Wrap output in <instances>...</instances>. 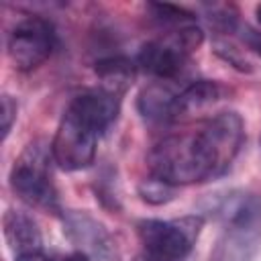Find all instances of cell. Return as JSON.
<instances>
[{
    "label": "cell",
    "mask_w": 261,
    "mask_h": 261,
    "mask_svg": "<svg viewBox=\"0 0 261 261\" xmlns=\"http://www.w3.org/2000/svg\"><path fill=\"white\" fill-rule=\"evenodd\" d=\"M208 212L222 222L210 261H253L261 251V196L245 190L214 194Z\"/></svg>",
    "instance_id": "1"
},
{
    "label": "cell",
    "mask_w": 261,
    "mask_h": 261,
    "mask_svg": "<svg viewBox=\"0 0 261 261\" xmlns=\"http://www.w3.org/2000/svg\"><path fill=\"white\" fill-rule=\"evenodd\" d=\"M147 167L153 177L175 188L214 179L196 130L163 137L147 153Z\"/></svg>",
    "instance_id": "2"
},
{
    "label": "cell",
    "mask_w": 261,
    "mask_h": 261,
    "mask_svg": "<svg viewBox=\"0 0 261 261\" xmlns=\"http://www.w3.org/2000/svg\"><path fill=\"white\" fill-rule=\"evenodd\" d=\"M51 147L35 141L24 147L10 169V188L33 208L45 212H59V198L51 173Z\"/></svg>",
    "instance_id": "3"
},
{
    "label": "cell",
    "mask_w": 261,
    "mask_h": 261,
    "mask_svg": "<svg viewBox=\"0 0 261 261\" xmlns=\"http://www.w3.org/2000/svg\"><path fill=\"white\" fill-rule=\"evenodd\" d=\"M204 228L202 214H188L173 220L145 218L137 222L143 253L155 261H186Z\"/></svg>",
    "instance_id": "4"
},
{
    "label": "cell",
    "mask_w": 261,
    "mask_h": 261,
    "mask_svg": "<svg viewBox=\"0 0 261 261\" xmlns=\"http://www.w3.org/2000/svg\"><path fill=\"white\" fill-rule=\"evenodd\" d=\"M202 41L204 33L200 27H179L171 31L167 37L145 43L137 55V65L161 82L177 80L188 63L190 53L196 51L202 45Z\"/></svg>",
    "instance_id": "5"
},
{
    "label": "cell",
    "mask_w": 261,
    "mask_h": 261,
    "mask_svg": "<svg viewBox=\"0 0 261 261\" xmlns=\"http://www.w3.org/2000/svg\"><path fill=\"white\" fill-rule=\"evenodd\" d=\"M196 133L212 169V177L224 175L245 143V124L241 114L232 110L218 112L208 118Z\"/></svg>",
    "instance_id": "6"
},
{
    "label": "cell",
    "mask_w": 261,
    "mask_h": 261,
    "mask_svg": "<svg viewBox=\"0 0 261 261\" xmlns=\"http://www.w3.org/2000/svg\"><path fill=\"white\" fill-rule=\"evenodd\" d=\"M96 141L98 135L73 110L67 108L51 141L53 163L65 171L90 167L96 159Z\"/></svg>",
    "instance_id": "7"
},
{
    "label": "cell",
    "mask_w": 261,
    "mask_h": 261,
    "mask_svg": "<svg viewBox=\"0 0 261 261\" xmlns=\"http://www.w3.org/2000/svg\"><path fill=\"white\" fill-rule=\"evenodd\" d=\"M55 47V29L43 16H27L10 31L8 55L16 69L33 71L43 65Z\"/></svg>",
    "instance_id": "8"
},
{
    "label": "cell",
    "mask_w": 261,
    "mask_h": 261,
    "mask_svg": "<svg viewBox=\"0 0 261 261\" xmlns=\"http://www.w3.org/2000/svg\"><path fill=\"white\" fill-rule=\"evenodd\" d=\"M63 234L77 251L86 253L92 261H116L118 249L108 228L86 210H65Z\"/></svg>",
    "instance_id": "9"
},
{
    "label": "cell",
    "mask_w": 261,
    "mask_h": 261,
    "mask_svg": "<svg viewBox=\"0 0 261 261\" xmlns=\"http://www.w3.org/2000/svg\"><path fill=\"white\" fill-rule=\"evenodd\" d=\"M98 137L104 135L120 114V96H114L102 88L77 94L69 106Z\"/></svg>",
    "instance_id": "10"
},
{
    "label": "cell",
    "mask_w": 261,
    "mask_h": 261,
    "mask_svg": "<svg viewBox=\"0 0 261 261\" xmlns=\"http://www.w3.org/2000/svg\"><path fill=\"white\" fill-rule=\"evenodd\" d=\"M2 230L14 255L37 253L43 247V234L37 220L22 210H6L2 216Z\"/></svg>",
    "instance_id": "11"
},
{
    "label": "cell",
    "mask_w": 261,
    "mask_h": 261,
    "mask_svg": "<svg viewBox=\"0 0 261 261\" xmlns=\"http://www.w3.org/2000/svg\"><path fill=\"white\" fill-rule=\"evenodd\" d=\"M177 92L171 90L169 82H151L145 86L137 98V108L145 120L151 122H171L173 120V106H175Z\"/></svg>",
    "instance_id": "12"
},
{
    "label": "cell",
    "mask_w": 261,
    "mask_h": 261,
    "mask_svg": "<svg viewBox=\"0 0 261 261\" xmlns=\"http://www.w3.org/2000/svg\"><path fill=\"white\" fill-rule=\"evenodd\" d=\"M224 96V88L218 82L212 80H196L190 86H186L181 92H177L175 106H173V120L186 118L192 112L214 104Z\"/></svg>",
    "instance_id": "13"
},
{
    "label": "cell",
    "mask_w": 261,
    "mask_h": 261,
    "mask_svg": "<svg viewBox=\"0 0 261 261\" xmlns=\"http://www.w3.org/2000/svg\"><path fill=\"white\" fill-rule=\"evenodd\" d=\"M94 71L98 80L102 82V90L114 96H120L133 86L135 75H137V63L130 61L128 57L112 55V57H104L96 61Z\"/></svg>",
    "instance_id": "14"
},
{
    "label": "cell",
    "mask_w": 261,
    "mask_h": 261,
    "mask_svg": "<svg viewBox=\"0 0 261 261\" xmlns=\"http://www.w3.org/2000/svg\"><path fill=\"white\" fill-rule=\"evenodd\" d=\"M147 10L151 12V16L157 20V22H163V24H171L175 29L179 27H186V24H196V16L194 12L186 10L184 6H177V4H167V2H149L147 4Z\"/></svg>",
    "instance_id": "15"
},
{
    "label": "cell",
    "mask_w": 261,
    "mask_h": 261,
    "mask_svg": "<svg viewBox=\"0 0 261 261\" xmlns=\"http://www.w3.org/2000/svg\"><path fill=\"white\" fill-rule=\"evenodd\" d=\"M139 196L141 200H145L147 204H153V206H161V204H167L175 198V186L163 181V179H157V177H149L145 179L141 186H139Z\"/></svg>",
    "instance_id": "16"
},
{
    "label": "cell",
    "mask_w": 261,
    "mask_h": 261,
    "mask_svg": "<svg viewBox=\"0 0 261 261\" xmlns=\"http://www.w3.org/2000/svg\"><path fill=\"white\" fill-rule=\"evenodd\" d=\"M208 22L222 31V33H230L237 29V10L228 4H222V6H208Z\"/></svg>",
    "instance_id": "17"
},
{
    "label": "cell",
    "mask_w": 261,
    "mask_h": 261,
    "mask_svg": "<svg viewBox=\"0 0 261 261\" xmlns=\"http://www.w3.org/2000/svg\"><path fill=\"white\" fill-rule=\"evenodd\" d=\"M214 53H216L220 59H224L228 65H232L234 69H239V71H247V73L253 71V67H251V63L245 59V55H241L237 47H232V45H228V43H224V41H216V43H214Z\"/></svg>",
    "instance_id": "18"
},
{
    "label": "cell",
    "mask_w": 261,
    "mask_h": 261,
    "mask_svg": "<svg viewBox=\"0 0 261 261\" xmlns=\"http://www.w3.org/2000/svg\"><path fill=\"white\" fill-rule=\"evenodd\" d=\"M14 118H16V102L8 94H4L2 96V139L8 137Z\"/></svg>",
    "instance_id": "19"
},
{
    "label": "cell",
    "mask_w": 261,
    "mask_h": 261,
    "mask_svg": "<svg viewBox=\"0 0 261 261\" xmlns=\"http://www.w3.org/2000/svg\"><path fill=\"white\" fill-rule=\"evenodd\" d=\"M241 39H243V43L251 51H255L257 55H261V31H255V29H251V27L245 24L241 29Z\"/></svg>",
    "instance_id": "20"
},
{
    "label": "cell",
    "mask_w": 261,
    "mask_h": 261,
    "mask_svg": "<svg viewBox=\"0 0 261 261\" xmlns=\"http://www.w3.org/2000/svg\"><path fill=\"white\" fill-rule=\"evenodd\" d=\"M14 261H59V259H53L49 255H45L43 251H37V253H24V255H16Z\"/></svg>",
    "instance_id": "21"
},
{
    "label": "cell",
    "mask_w": 261,
    "mask_h": 261,
    "mask_svg": "<svg viewBox=\"0 0 261 261\" xmlns=\"http://www.w3.org/2000/svg\"><path fill=\"white\" fill-rule=\"evenodd\" d=\"M59 261H92L86 253H82V251H73V253H69V255H65V257H61Z\"/></svg>",
    "instance_id": "22"
},
{
    "label": "cell",
    "mask_w": 261,
    "mask_h": 261,
    "mask_svg": "<svg viewBox=\"0 0 261 261\" xmlns=\"http://www.w3.org/2000/svg\"><path fill=\"white\" fill-rule=\"evenodd\" d=\"M133 261H155V259H151V257H149V255H145V253H143V251H141V253H139V255H137V257H135V259H133Z\"/></svg>",
    "instance_id": "23"
},
{
    "label": "cell",
    "mask_w": 261,
    "mask_h": 261,
    "mask_svg": "<svg viewBox=\"0 0 261 261\" xmlns=\"http://www.w3.org/2000/svg\"><path fill=\"white\" fill-rule=\"evenodd\" d=\"M255 14H257V20H259V24H261V4L257 6V10H255Z\"/></svg>",
    "instance_id": "24"
}]
</instances>
